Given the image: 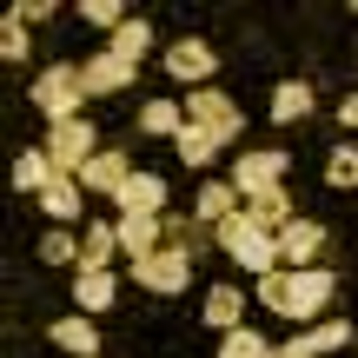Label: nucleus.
Wrapping results in <instances>:
<instances>
[{
	"label": "nucleus",
	"instance_id": "1",
	"mask_svg": "<svg viewBox=\"0 0 358 358\" xmlns=\"http://www.w3.org/2000/svg\"><path fill=\"white\" fill-rule=\"evenodd\" d=\"M252 299H266V312H279V319H299V325H319V312L338 299V279L325 266H312V272H266L259 279V292Z\"/></svg>",
	"mask_w": 358,
	"mask_h": 358
},
{
	"label": "nucleus",
	"instance_id": "2",
	"mask_svg": "<svg viewBox=\"0 0 358 358\" xmlns=\"http://www.w3.org/2000/svg\"><path fill=\"white\" fill-rule=\"evenodd\" d=\"M219 252L232 259V266H245V272H279V232H266V226H252L245 213H232L226 226H219Z\"/></svg>",
	"mask_w": 358,
	"mask_h": 358
},
{
	"label": "nucleus",
	"instance_id": "3",
	"mask_svg": "<svg viewBox=\"0 0 358 358\" xmlns=\"http://www.w3.org/2000/svg\"><path fill=\"white\" fill-rule=\"evenodd\" d=\"M27 100L47 113V127H60V120H80V106H87V87H80V66H47V73L27 87Z\"/></svg>",
	"mask_w": 358,
	"mask_h": 358
},
{
	"label": "nucleus",
	"instance_id": "4",
	"mask_svg": "<svg viewBox=\"0 0 358 358\" xmlns=\"http://www.w3.org/2000/svg\"><path fill=\"white\" fill-rule=\"evenodd\" d=\"M40 153L53 159V173H73L80 179V166L100 153V127H93L87 113H80V120H60V127H47V146H40Z\"/></svg>",
	"mask_w": 358,
	"mask_h": 358
},
{
	"label": "nucleus",
	"instance_id": "5",
	"mask_svg": "<svg viewBox=\"0 0 358 358\" xmlns=\"http://www.w3.org/2000/svg\"><path fill=\"white\" fill-rule=\"evenodd\" d=\"M186 120H192V127H206V133H219L226 146H232V133H245V113H239V100H232L226 87L186 93Z\"/></svg>",
	"mask_w": 358,
	"mask_h": 358
},
{
	"label": "nucleus",
	"instance_id": "6",
	"mask_svg": "<svg viewBox=\"0 0 358 358\" xmlns=\"http://www.w3.org/2000/svg\"><path fill=\"white\" fill-rule=\"evenodd\" d=\"M133 279H140L146 292L173 299V292H186V285H192V252H179V245H159L153 259H140V266H133Z\"/></svg>",
	"mask_w": 358,
	"mask_h": 358
},
{
	"label": "nucleus",
	"instance_id": "7",
	"mask_svg": "<svg viewBox=\"0 0 358 358\" xmlns=\"http://www.w3.org/2000/svg\"><path fill=\"white\" fill-rule=\"evenodd\" d=\"M213 73H219V53L206 40H173L166 47V80H186V93L213 87Z\"/></svg>",
	"mask_w": 358,
	"mask_h": 358
},
{
	"label": "nucleus",
	"instance_id": "8",
	"mask_svg": "<svg viewBox=\"0 0 358 358\" xmlns=\"http://www.w3.org/2000/svg\"><path fill=\"white\" fill-rule=\"evenodd\" d=\"M285 166H292V159H285V146H259V153H239V159H232V186L252 199V192L279 186V179H285Z\"/></svg>",
	"mask_w": 358,
	"mask_h": 358
},
{
	"label": "nucleus",
	"instance_id": "9",
	"mask_svg": "<svg viewBox=\"0 0 358 358\" xmlns=\"http://www.w3.org/2000/svg\"><path fill=\"white\" fill-rule=\"evenodd\" d=\"M325 239H332L325 226L292 219V226L279 232V266H285V272H312V266H319V252H325Z\"/></svg>",
	"mask_w": 358,
	"mask_h": 358
},
{
	"label": "nucleus",
	"instance_id": "10",
	"mask_svg": "<svg viewBox=\"0 0 358 358\" xmlns=\"http://www.w3.org/2000/svg\"><path fill=\"white\" fill-rule=\"evenodd\" d=\"M133 173H140V166H133V159L120 153V146H100V153H93L87 166H80V186H87V192H106V199H120Z\"/></svg>",
	"mask_w": 358,
	"mask_h": 358
},
{
	"label": "nucleus",
	"instance_id": "11",
	"mask_svg": "<svg viewBox=\"0 0 358 358\" xmlns=\"http://www.w3.org/2000/svg\"><path fill=\"white\" fill-rule=\"evenodd\" d=\"M133 73H140V66H127L120 60V53H93V60H80V87H87V100H106V93H127L133 87Z\"/></svg>",
	"mask_w": 358,
	"mask_h": 358
},
{
	"label": "nucleus",
	"instance_id": "12",
	"mask_svg": "<svg viewBox=\"0 0 358 358\" xmlns=\"http://www.w3.org/2000/svg\"><path fill=\"white\" fill-rule=\"evenodd\" d=\"M113 206H120V219H166V179L159 173H133Z\"/></svg>",
	"mask_w": 358,
	"mask_h": 358
},
{
	"label": "nucleus",
	"instance_id": "13",
	"mask_svg": "<svg viewBox=\"0 0 358 358\" xmlns=\"http://www.w3.org/2000/svg\"><path fill=\"white\" fill-rule=\"evenodd\" d=\"M232 213H245V192L232 186V179H206V186H199V199H192V219L219 232V226H226Z\"/></svg>",
	"mask_w": 358,
	"mask_h": 358
},
{
	"label": "nucleus",
	"instance_id": "14",
	"mask_svg": "<svg viewBox=\"0 0 358 358\" xmlns=\"http://www.w3.org/2000/svg\"><path fill=\"white\" fill-rule=\"evenodd\" d=\"M113 252H120V219H93L80 232V266L73 272H113Z\"/></svg>",
	"mask_w": 358,
	"mask_h": 358
},
{
	"label": "nucleus",
	"instance_id": "15",
	"mask_svg": "<svg viewBox=\"0 0 358 358\" xmlns=\"http://www.w3.org/2000/svg\"><path fill=\"white\" fill-rule=\"evenodd\" d=\"M80 206H87V186H80L73 173H53V186L40 192V213H47V226H73Z\"/></svg>",
	"mask_w": 358,
	"mask_h": 358
},
{
	"label": "nucleus",
	"instance_id": "16",
	"mask_svg": "<svg viewBox=\"0 0 358 358\" xmlns=\"http://www.w3.org/2000/svg\"><path fill=\"white\" fill-rule=\"evenodd\" d=\"M199 319H206V332H239L245 325V292L239 285H213V292H206V306H199Z\"/></svg>",
	"mask_w": 358,
	"mask_h": 358
},
{
	"label": "nucleus",
	"instance_id": "17",
	"mask_svg": "<svg viewBox=\"0 0 358 358\" xmlns=\"http://www.w3.org/2000/svg\"><path fill=\"white\" fill-rule=\"evenodd\" d=\"M245 219H252V226H266V232H285L292 226V192L285 186H266V192H252V199H245Z\"/></svg>",
	"mask_w": 358,
	"mask_h": 358
},
{
	"label": "nucleus",
	"instance_id": "18",
	"mask_svg": "<svg viewBox=\"0 0 358 358\" xmlns=\"http://www.w3.org/2000/svg\"><path fill=\"white\" fill-rule=\"evenodd\" d=\"M173 153H179V166L206 173V166H213L219 153H226V140H219V133H206V127H192V120H186V133L173 140Z\"/></svg>",
	"mask_w": 358,
	"mask_h": 358
},
{
	"label": "nucleus",
	"instance_id": "19",
	"mask_svg": "<svg viewBox=\"0 0 358 358\" xmlns=\"http://www.w3.org/2000/svg\"><path fill=\"white\" fill-rule=\"evenodd\" d=\"M53 345L73 352V358H100V325H93L87 312H73V319H53Z\"/></svg>",
	"mask_w": 358,
	"mask_h": 358
},
{
	"label": "nucleus",
	"instance_id": "20",
	"mask_svg": "<svg viewBox=\"0 0 358 358\" xmlns=\"http://www.w3.org/2000/svg\"><path fill=\"white\" fill-rule=\"evenodd\" d=\"M159 245H166V226L159 219H120V252L140 266V259H153Z\"/></svg>",
	"mask_w": 358,
	"mask_h": 358
},
{
	"label": "nucleus",
	"instance_id": "21",
	"mask_svg": "<svg viewBox=\"0 0 358 358\" xmlns=\"http://www.w3.org/2000/svg\"><path fill=\"white\" fill-rule=\"evenodd\" d=\"M73 299H80V312H113V299H120V279L113 272H73Z\"/></svg>",
	"mask_w": 358,
	"mask_h": 358
},
{
	"label": "nucleus",
	"instance_id": "22",
	"mask_svg": "<svg viewBox=\"0 0 358 358\" xmlns=\"http://www.w3.org/2000/svg\"><path fill=\"white\" fill-rule=\"evenodd\" d=\"M140 133H153V140H179V133H186V100H146L140 106Z\"/></svg>",
	"mask_w": 358,
	"mask_h": 358
},
{
	"label": "nucleus",
	"instance_id": "23",
	"mask_svg": "<svg viewBox=\"0 0 358 358\" xmlns=\"http://www.w3.org/2000/svg\"><path fill=\"white\" fill-rule=\"evenodd\" d=\"M153 27H146V20H127V27H120V34L113 40H106V53H120V60H127V66H140L146 60V53H153Z\"/></svg>",
	"mask_w": 358,
	"mask_h": 358
},
{
	"label": "nucleus",
	"instance_id": "24",
	"mask_svg": "<svg viewBox=\"0 0 358 358\" xmlns=\"http://www.w3.org/2000/svg\"><path fill=\"white\" fill-rule=\"evenodd\" d=\"M306 113H312V87L306 80H285V87L272 93V120L285 127V120H306Z\"/></svg>",
	"mask_w": 358,
	"mask_h": 358
},
{
	"label": "nucleus",
	"instance_id": "25",
	"mask_svg": "<svg viewBox=\"0 0 358 358\" xmlns=\"http://www.w3.org/2000/svg\"><path fill=\"white\" fill-rule=\"evenodd\" d=\"M40 266H80V239L66 226H47V239H40Z\"/></svg>",
	"mask_w": 358,
	"mask_h": 358
},
{
	"label": "nucleus",
	"instance_id": "26",
	"mask_svg": "<svg viewBox=\"0 0 358 358\" xmlns=\"http://www.w3.org/2000/svg\"><path fill=\"white\" fill-rule=\"evenodd\" d=\"M325 186L358 192V146H332V159H325Z\"/></svg>",
	"mask_w": 358,
	"mask_h": 358
},
{
	"label": "nucleus",
	"instance_id": "27",
	"mask_svg": "<svg viewBox=\"0 0 358 358\" xmlns=\"http://www.w3.org/2000/svg\"><path fill=\"white\" fill-rule=\"evenodd\" d=\"M306 345H312V352L325 358V352L352 345V325H345V319H319V325H306Z\"/></svg>",
	"mask_w": 358,
	"mask_h": 358
},
{
	"label": "nucleus",
	"instance_id": "28",
	"mask_svg": "<svg viewBox=\"0 0 358 358\" xmlns=\"http://www.w3.org/2000/svg\"><path fill=\"white\" fill-rule=\"evenodd\" d=\"M219 358H279V345H266L259 332H245V325H239V332H226V345H219Z\"/></svg>",
	"mask_w": 358,
	"mask_h": 358
},
{
	"label": "nucleus",
	"instance_id": "29",
	"mask_svg": "<svg viewBox=\"0 0 358 358\" xmlns=\"http://www.w3.org/2000/svg\"><path fill=\"white\" fill-rule=\"evenodd\" d=\"M80 20H93V27H106V40L127 27V7L120 0H80Z\"/></svg>",
	"mask_w": 358,
	"mask_h": 358
},
{
	"label": "nucleus",
	"instance_id": "30",
	"mask_svg": "<svg viewBox=\"0 0 358 358\" xmlns=\"http://www.w3.org/2000/svg\"><path fill=\"white\" fill-rule=\"evenodd\" d=\"M0 60H13V66L27 60V20H13V13L0 20Z\"/></svg>",
	"mask_w": 358,
	"mask_h": 358
},
{
	"label": "nucleus",
	"instance_id": "31",
	"mask_svg": "<svg viewBox=\"0 0 358 358\" xmlns=\"http://www.w3.org/2000/svg\"><path fill=\"white\" fill-rule=\"evenodd\" d=\"M53 13H60L53 0H20V7H13V20H53Z\"/></svg>",
	"mask_w": 358,
	"mask_h": 358
},
{
	"label": "nucleus",
	"instance_id": "32",
	"mask_svg": "<svg viewBox=\"0 0 358 358\" xmlns=\"http://www.w3.org/2000/svg\"><path fill=\"white\" fill-rule=\"evenodd\" d=\"M338 120H345V127L358 133V93H352V100H345V106H338Z\"/></svg>",
	"mask_w": 358,
	"mask_h": 358
}]
</instances>
